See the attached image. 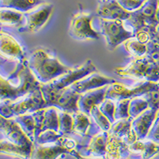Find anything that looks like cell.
I'll use <instances>...</instances> for the list:
<instances>
[{
	"instance_id": "obj_16",
	"label": "cell",
	"mask_w": 159,
	"mask_h": 159,
	"mask_svg": "<svg viewBox=\"0 0 159 159\" xmlns=\"http://www.w3.org/2000/svg\"><path fill=\"white\" fill-rule=\"evenodd\" d=\"M158 110L159 109L150 107L140 116L132 119L131 128L138 140H143L147 137Z\"/></svg>"
},
{
	"instance_id": "obj_25",
	"label": "cell",
	"mask_w": 159,
	"mask_h": 159,
	"mask_svg": "<svg viewBox=\"0 0 159 159\" xmlns=\"http://www.w3.org/2000/svg\"><path fill=\"white\" fill-rule=\"evenodd\" d=\"M44 2V0H0V8H10L25 13Z\"/></svg>"
},
{
	"instance_id": "obj_31",
	"label": "cell",
	"mask_w": 159,
	"mask_h": 159,
	"mask_svg": "<svg viewBox=\"0 0 159 159\" xmlns=\"http://www.w3.org/2000/svg\"><path fill=\"white\" fill-rule=\"evenodd\" d=\"M148 108H150V105L145 97L139 96L130 99L129 103V116L131 119H134Z\"/></svg>"
},
{
	"instance_id": "obj_2",
	"label": "cell",
	"mask_w": 159,
	"mask_h": 159,
	"mask_svg": "<svg viewBox=\"0 0 159 159\" xmlns=\"http://www.w3.org/2000/svg\"><path fill=\"white\" fill-rule=\"evenodd\" d=\"M27 64L33 75L41 84L51 83L71 69L44 48H37L33 51L28 57Z\"/></svg>"
},
{
	"instance_id": "obj_28",
	"label": "cell",
	"mask_w": 159,
	"mask_h": 159,
	"mask_svg": "<svg viewBox=\"0 0 159 159\" xmlns=\"http://www.w3.org/2000/svg\"><path fill=\"white\" fill-rule=\"evenodd\" d=\"M15 119L28 137L34 142L37 132V124L32 113L18 116L15 117Z\"/></svg>"
},
{
	"instance_id": "obj_20",
	"label": "cell",
	"mask_w": 159,
	"mask_h": 159,
	"mask_svg": "<svg viewBox=\"0 0 159 159\" xmlns=\"http://www.w3.org/2000/svg\"><path fill=\"white\" fill-rule=\"evenodd\" d=\"M130 154L138 156L139 159H150L159 154V143L149 139L138 140L129 146Z\"/></svg>"
},
{
	"instance_id": "obj_13",
	"label": "cell",
	"mask_w": 159,
	"mask_h": 159,
	"mask_svg": "<svg viewBox=\"0 0 159 159\" xmlns=\"http://www.w3.org/2000/svg\"><path fill=\"white\" fill-rule=\"evenodd\" d=\"M0 57L9 61L23 62L26 61L23 48L9 33L0 29Z\"/></svg>"
},
{
	"instance_id": "obj_42",
	"label": "cell",
	"mask_w": 159,
	"mask_h": 159,
	"mask_svg": "<svg viewBox=\"0 0 159 159\" xmlns=\"http://www.w3.org/2000/svg\"><path fill=\"white\" fill-rule=\"evenodd\" d=\"M157 84H158V86H159V82H158V83H157Z\"/></svg>"
},
{
	"instance_id": "obj_43",
	"label": "cell",
	"mask_w": 159,
	"mask_h": 159,
	"mask_svg": "<svg viewBox=\"0 0 159 159\" xmlns=\"http://www.w3.org/2000/svg\"><path fill=\"white\" fill-rule=\"evenodd\" d=\"M127 159H130V158H127Z\"/></svg>"
},
{
	"instance_id": "obj_1",
	"label": "cell",
	"mask_w": 159,
	"mask_h": 159,
	"mask_svg": "<svg viewBox=\"0 0 159 159\" xmlns=\"http://www.w3.org/2000/svg\"><path fill=\"white\" fill-rule=\"evenodd\" d=\"M7 61V60L0 57V67ZM40 87L41 84L28 66L27 59L18 63L15 71L7 76L0 71V103L18 100Z\"/></svg>"
},
{
	"instance_id": "obj_22",
	"label": "cell",
	"mask_w": 159,
	"mask_h": 159,
	"mask_svg": "<svg viewBox=\"0 0 159 159\" xmlns=\"http://www.w3.org/2000/svg\"><path fill=\"white\" fill-rule=\"evenodd\" d=\"M109 132L100 131L90 138L86 151L93 157H105Z\"/></svg>"
},
{
	"instance_id": "obj_40",
	"label": "cell",
	"mask_w": 159,
	"mask_h": 159,
	"mask_svg": "<svg viewBox=\"0 0 159 159\" xmlns=\"http://www.w3.org/2000/svg\"><path fill=\"white\" fill-rule=\"evenodd\" d=\"M70 155L73 156L76 159H107L105 157H85V156H83L82 154H80L77 150H74V151L72 152V154Z\"/></svg>"
},
{
	"instance_id": "obj_14",
	"label": "cell",
	"mask_w": 159,
	"mask_h": 159,
	"mask_svg": "<svg viewBox=\"0 0 159 159\" xmlns=\"http://www.w3.org/2000/svg\"><path fill=\"white\" fill-rule=\"evenodd\" d=\"M99 18L105 20H122L127 21L130 12L123 9L117 0H99L96 10Z\"/></svg>"
},
{
	"instance_id": "obj_38",
	"label": "cell",
	"mask_w": 159,
	"mask_h": 159,
	"mask_svg": "<svg viewBox=\"0 0 159 159\" xmlns=\"http://www.w3.org/2000/svg\"><path fill=\"white\" fill-rule=\"evenodd\" d=\"M146 139L156 143H159V110L156 116L155 120L152 125L151 128L148 133V135Z\"/></svg>"
},
{
	"instance_id": "obj_15",
	"label": "cell",
	"mask_w": 159,
	"mask_h": 159,
	"mask_svg": "<svg viewBox=\"0 0 159 159\" xmlns=\"http://www.w3.org/2000/svg\"><path fill=\"white\" fill-rule=\"evenodd\" d=\"M118 82L114 78L109 77L107 76L101 74L96 72L83 78L76 83L71 85L70 88L77 92L78 94H82L88 91L94 90V89H99V88L111 85Z\"/></svg>"
},
{
	"instance_id": "obj_4",
	"label": "cell",
	"mask_w": 159,
	"mask_h": 159,
	"mask_svg": "<svg viewBox=\"0 0 159 159\" xmlns=\"http://www.w3.org/2000/svg\"><path fill=\"white\" fill-rule=\"evenodd\" d=\"M41 90L46 103V107H54L58 110L72 115L79 111L78 99L80 94H78L70 87L55 89L49 84H41Z\"/></svg>"
},
{
	"instance_id": "obj_30",
	"label": "cell",
	"mask_w": 159,
	"mask_h": 159,
	"mask_svg": "<svg viewBox=\"0 0 159 159\" xmlns=\"http://www.w3.org/2000/svg\"><path fill=\"white\" fill-rule=\"evenodd\" d=\"M59 123H58V131L61 135H69L73 133L74 127V119L72 114L60 111L58 112Z\"/></svg>"
},
{
	"instance_id": "obj_10",
	"label": "cell",
	"mask_w": 159,
	"mask_h": 159,
	"mask_svg": "<svg viewBox=\"0 0 159 159\" xmlns=\"http://www.w3.org/2000/svg\"><path fill=\"white\" fill-rule=\"evenodd\" d=\"M93 15L88 12H79L72 16L69 28L70 37L80 41L98 40L100 36L92 28Z\"/></svg>"
},
{
	"instance_id": "obj_37",
	"label": "cell",
	"mask_w": 159,
	"mask_h": 159,
	"mask_svg": "<svg viewBox=\"0 0 159 159\" xmlns=\"http://www.w3.org/2000/svg\"><path fill=\"white\" fill-rule=\"evenodd\" d=\"M146 57L150 61L159 65V45L151 42H148Z\"/></svg>"
},
{
	"instance_id": "obj_11",
	"label": "cell",
	"mask_w": 159,
	"mask_h": 159,
	"mask_svg": "<svg viewBox=\"0 0 159 159\" xmlns=\"http://www.w3.org/2000/svg\"><path fill=\"white\" fill-rule=\"evenodd\" d=\"M96 72L98 71L96 65L92 60L89 59L79 67L71 68L66 73L46 84H49L52 89H63L70 87L73 84Z\"/></svg>"
},
{
	"instance_id": "obj_19",
	"label": "cell",
	"mask_w": 159,
	"mask_h": 159,
	"mask_svg": "<svg viewBox=\"0 0 159 159\" xmlns=\"http://www.w3.org/2000/svg\"><path fill=\"white\" fill-rule=\"evenodd\" d=\"M132 119H133L129 118L116 121V123L111 125V127L108 131L109 134L119 139H123L128 146L135 143L138 139L131 128Z\"/></svg>"
},
{
	"instance_id": "obj_8",
	"label": "cell",
	"mask_w": 159,
	"mask_h": 159,
	"mask_svg": "<svg viewBox=\"0 0 159 159\" xmlns=\"http://www.w3.org/2000/svg\"><path fill=\"white\" fill-rule=\"evenodd\" d=\"M157 91H159L158 84L154 82L141 81L137 85L131 87H128L120 82H116L108 86L106 98L114 101L126 99H131Z\"/></svg>"
},
{
	"instance_id": "obj_18",
	"label": "cell",
	"mask_w": 159,
	"mask_h": 159,
	"mask_svg": "<svg viewBox=\"0 0 159 159\" xmlns=\"http://www.w3.org/2000/svg\"><path fill=\"white\" fill-rule=\"evenodd\" d=\"M65 154H70V151L59 143L47 145L34 146L30 159H59Z\"/></svg>"
},
{
	"instance_id": "obj_23",
	"label": "cell",
	"mask_w": 159,
	"mask_h": 159,
	"mask_svg": "<svg viewBox=\"0 0 159 159\" xmlns=\"http://www.w3.org/2000/svg\"><path fill=\"white\" fill-rule=\"evenodd\" d=\"M33 149L18 146L8 141L5 138L0 140V154H5L21 159H30Z\"/></svg>"
},
{
	"instance_id": "obj_5",
	"label": "cell",
	"mask_w": 159,
	"mask_h": 159,
	"mask_svg": "<svg viewBox=\"0 0 159 159\" xmlns=\"http://www.w3.org/2000/svg\"><path fill=\"white\" fill-rule=\"evenodd\" d=\"M116 73L122 77H129L141 81L159 82V65L153 63L146 56L134 58L125 67H118Z\"/></svg>"
},
{
	"instance_id": "obj_36",
	"label": "cell",
	"mask_w": 159,
	"mask_h": 159,
	"mask_svg": "<svg viewBox=\"0 0 159 159\" xmlns=\"http://www.w3.org/2000/svg\"><path fill=\"white\" fill-rule=\"evenodd\" d=\"M119 5L128 12H133L142 7L147 0H117Z\"/></svg>"
},
{
	"instance_id": "obj_6",
	"label": "cell",
	"mask_w": 159,
	"mask_h": 159,
	"mask_svg": "<svg viewBox=\"0 0 159 159\" xmlns=\"http://www.w3.org/2000/svg\"><path fill=\"white\" fill-rule=\"evenodd\" d=\"M156 8L157 0H147L139 9L130 12V18L125 21V25H129L134 34L147 31L151 34L157 25Z\"/></svg>"
},
{
	"instance_id": "obj_21",
	"label": "cell",
	"mask_w": 159,
	"mask_h": 159,
	"mask_svg": "<svg viewBox=\"0 0 159 159\" xmlns=\"http://www.w3.org/2000/svg\"><path fill=\"white\" fill-rule=\"evenodd\" d=\"M130 154L129 146L123 139L109 134L108 141L106 149L105 158L107 159H123V157H127Z\"/></svg>"
},
{
	"instance_id": "obj_39",
	"label": "cell",
	"mask_w": 159,
	"mask_h": 159,
	"mask_svg": "<svg viewBox=\"0 0 159 159\" xmlns=\"http://www.w3.org/2000/svg\"><path fill=\"white\" fill-rule=\"evenodd\" d=\"M150 42L159 45V24L156 25L154 31L150 34Z\"/></svg>"
},
{
	"instance_id": "obj_17",
	"label": "cell",
	"mask_w": 159,
	"mask_h": 159,
	"mask_svg": "<svg viewBox=\"0 0 159 159\" xmlns=\"http://www.w3.org/2000/svg\"><path fill=\"white\" fill-rule=\"evenodd\" d=\"M108 86L109 85L94 90L88 91L80 95L78 99L79 111L90 116L92 107L96 105H99L106 99Z\"/></svg>"
},
{
	"instance_id": "obj_29",
	"label": "cell",
	"mask_w": 159,
	"mask_h": 159,
	"mask_svg": "<svg viewBox=\"0 0 159 159\" xmlns=\"http://www.w3.org/2000/svg\"><path fill=\"white\" fill-rule=\"evenodd\" d=\"M125 49L134 58L143 57L146 56L147 52V44L139 42L135 38H132L127 40L123 43Z\"/></svg>"
},
{
	"instance_id": "obj_41",
	"label": "cell",
	"mask_w": 159,
	"mask_h": 159,
	"mask_svg": "<svg viewBox=\"0 0 159 159\" xmlns=\"http://www.w3.org/2000/svg\"><path fill=\"white\" fill-rule=\"evenodd\" d=\"M156 20L159 24V0H157V8H156Z\"/></svg>"
},
{
	"instance_id": "obj_35",
	"label": "cell",
	"mask_w": 159,
	"mask_h": 159,
	"mask_svg": "<svg viewBox=\"0 0 159 159\" xmlns=\"http://www.w3.org/2000/svg\"><path fill=\"white\" fill-rule=\"evenodd\" d=\"M129 103H130V99H128L116 101V112H115L116 121L130 118L128 111Z\"/></svg>"
},
{
	"instance_id": "obj_33",
	"label": "cell",
	"mask_w": 159,
	"mask_h": 159,
	"mask_svg": "<svg viewBox=\"0 0 159 159\" xmlns=\"http://www.w3.org/2000/svg\"><path fill=\"white\" fill-rule=\"evenodd\" d=\"M60 132L52 130H44L34 139V144L35 145H47L57 143V141L61 137Z\"/></svg>"
},
{
	"instance_id": "obj_32",
	"label": "cell",
	"mask_w": 159,
	"mask_h": 159,
	"mask_svg": "<svg viewBox=\"0 0 159 159\" xmlns=\"http://www.w3.org/2000/svg\"><path fill=\"white\" fill-rule=\"evenodd\" d=\"M90 116L93 119V121L96 123V126L102 131L108 132L110 130L112 124L109 121L108 119L100 111L99 108V105H96V106H94L92 107L90 112Z\"/></svg>"
},
{
	"instance_id": "obj_12",
	"label": "cell",
	"mask_w": 159,
	"mask_h": 159,
	"mask_svg": "<svg viewBox=\"0 0 159 159\" xmlns=\"http://www.w3.org/2000/svg\"><path fill=\"white\" fill-rule=\"evenodd\" d=\"M0 133L5 139L15 144L27 148H34V142L23 131L20 125L13 119H6L0 115Z\"/></svg>"
},
{
	"instance_id": "obj_34",
	"label": "cell",
	"mask_w": 159,
	"mask_h": 159,
	"mask_svg": "<svg viewBox=\"0 0 159 159\" xmlns=\"http://www.w3.org/2000/svg\"><path fill=\"white\" fill-rule=\"evenodd\" d=\"M100 111L108 119L111 124L116 123L115 119V112H116V101L112 99L106 98V99L99 105Z\"/></svg>"
},
{
	"instance_id": "obj_24",
	"label": "cell",
	"mask_w": 159,
	"mask_h": 159,
	"mask_svg": "<svg viewBox=\"0 0 159 159\" xmlns=\"http://www.w3.org/2000/svg\"><path fill=\"white\" fill-rule=\"evenodd\" d=\"M24 22V13L10 8H0V25L19 29Z\"/></svg>"
},
{
	"instance_id": "obj_7",
	"label": "cell",
	"mask_w": 159,
	"mask_h": 159,
	"mask_svg": "<svg viewBox=\"0 0 159 159\" xmlns=\"http://www.w3.org/2000/svg\"><path fill=\"white\" fill-rule=\"evenodd\" d=\"M100 33L104 37L108 50L112 51L127 40L134 38V34L126 27L122 20H105L99 18Z\"/></svg>"
},
{
	"instance_id": "obj_9",
	"label": "cell",
	"mask_w": 159,
	"mask_h": 159,
	"mask_svg": "<svg viewBox=\"0 0 159 159\" xmlns=\"http://www.w3.org/2000/svg\"><path fill=\"white\" fill-rule=\"evenodd\" d=\"M54 10L53 4L44 2L24 13L23 25L18 29L20 32H38L45 27L49 22Z\"/></svg>"
},
{
	"instance_id": "obj_26",
	"label": "cell",
	"mask_w": 159,
	"mask_h": 159,
	"mask_svg": "<svg viewBox=\"0 0 159 159\" xmlns=\"http://www.w3.org/2000/svg\"><path fill=\"white\" fill-rule=\"evenodd\" d=\"M72 116L74 119L73 133L81 137H87L92 125L91 116L80 111H78Z\"/></svg>"
},
{
	"instance_id": "obj_3",
	"label": "cell",
	"mask_w": 159,
	"mask_h": 159,
	"mask_svg": "<svg viewBox=\"0 0 159 159\" xmlns=\"http://www.w3.org/2000/svg\"><path fill=\"white\" fill-rule=\"evenodd\" d=\"M45 107H46V103L40 87L18 100L1 102L0 115L6 119H13L23 115L31 114Z\"/></svg>"
},
{
	"instance_id": "obj_27",
	"label": "cell",
	"mask_w": 159,
	"mask_h": 159,
	"mask_svg": "<svg viewBox=\"0 0 159 159\" xmlns=\"http://www.w3.org/2000/svg\"><path fill=\"white\" fill-rule=\"evenodd\" d=\"M58 112H59V110L54 107H45L42 127H41L40 133L44 131V130H52L58 131V123H59Z\"/></svg>"
}]
</instances>
